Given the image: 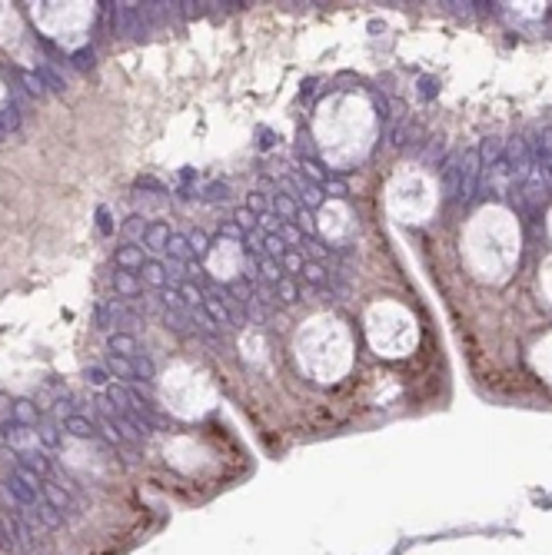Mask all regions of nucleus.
<instances>
[{"instance_id": "1", "label": "nucleus", "mask_w": 552, "mask_h": 555, "mask_svg": "<svg viewBox=\"0 0 552 555\" xmlns=\"http://www.w3.org/2000/svg\"><path fill=\"white\" fill-rule=\"evenodd\" d=\"M4 442L11 446V453H13V455L34 453V449H40L37 426H20V422H7V426H4Z\"/></svg>"}, {"instance_id": "2", "label": "nucleus", "mask_w": 552, "mask_h": 555, "mask_svg": "<svg viewBox=\"0 0 552 555\" xmlns=\"http://www.w3.org/2000/svg\"><path fill=\"white\" fill-rule=\"evenodd\" d=\"M40 495H44V502L53 505L57 512H60L63 519H74L77 516V502H74V495L63 489L57 479H44V486H40Z\"/></svg>"}, {"instance_id": "3", "label": "nucleus", "mask_w": 552, "mask_h": 555, "mask_svg": "<svg viewBox=\"0 0 552 555\" xmlns=\"http://www.w3.org/2000/svg\"><path fill=\"white\" fill-rule=\"evenodd\" d=\"M287 177L296 187V203H306V206H320L323 203V187H316L313 180H306L300 170H289Z\"/></svg>"}, {"instance_id": "4", "label": "nucleus", "mask_w": 552, "mask_h": 555, "mask_svg": "<svg viewBox=\"0 0 552 555\" xmlns=\"http://www.w3.org/2000/svg\"><path fill=\"white\" fill-rule=\"evenodd\" d=\"M140 283H143V286H150V290H166V286H170V276H166V266H164V260H157V256H150V260H147V263L140 266Z\"/></svg>"}, {"instance_id": "5", "label": "nucleus", "mask_w": 552, "mask_h": 555, "mask_svg": "<svg viewBox=\"0 0 552 555\" xmlns=\"http://www.w3.org/2000/svg\"><path fill=\"white\" fill-rule=\"evenodd\" d=\"M150 256H143V246L140 243H124V246H117L113 253V263L117 269H130V273H140V266L147 263Z\"/></svg>"}, {"instance_id": "6", "label": "nucleus", "mask_w": 552, "mask_h": 555, "mask_svg": "<svg viewBox=\"0 0 552 555\" xmlns=\"http://www.w3.org/2000/svg\"><path fill=\"white\" fill-rule=\"evenodd\" d=\"M170 236H173V229L166 227L164 220H150V227H147V236H143V250L150 253H166V243H170Z\"/></svg>"}, {"instance_id": "7", "label": "nucleus", "mask_w": 552, "mask_h": 555, "mask_svg": "<svg viewBox=\"0 0 552 555\" xmlns=\"http://www.w3.org/2000/svg\"><path fill=\"white\" fill-rule=\"evenodd\" d=\"M44 413L34 399H13L11 403V422H20V426H37Z\"/></svg>"}, {"instance_id": "8", "label": "nucleus", "mask_w": 552, "mask_h": 555, "mask_svg": "<svg viewBox=\"0 0 552 555\" xmlns=\"http://www.w3.org/2000/svg\"><path fill=\"white\" fill-rule=\"evenodd\" d=\"M60 429L67 432V436H74V439H97V422L87 419V416H80V413H74V416L63 419Z\"/></svg>"}, {"instance_id": "9", "label": "nucleus", "mask_w": 552, "mask_h": 555, "mask_svg": "<svg viewBox=\"0 0 552 555\" xmlns=\"http://www.w3.org/2000/svg\"><path fill=\"white\" fill-rule=\"evenodd\" d=\"M60 422H53L51 416H44L37 422V439H40V449H47V453H57L60 449V442H63V436H60Z\"/></svg>"}, {"instance_id": "10", "label": "nucleus", "mask_w": 552, "mask_h": 555, "mask_svg": "<svg viewBox=\"0 0 552 555\" xmlns=\"http://www.w3.org/2000/svg\"><path fill=\"white\" fill-rule=\"evenodd\" d=\"M113 290H117V296H124V300H133V296L143 293V283H140L137 273H130V269H117V273H113Z\"/></svg>"}, {"instance_id": "11", "label": "nucleus", "mask_w": 552, "mask_h": 555, "mask_svg": "<svg viewBox=\"0 0 552 555\" xmlns=\"http://www.w3.org/2000/svg\"><path fill=\"white\" fill-rule=\"evenodd\" d=\"M107 349H110L113 356H126V359H133V356L140 353V342L133 333H110L107 336Z\"/></svg>"}, {"instance_id": "12", "label": "nucleus", "mask_w": 552, "mask_h": 555, "mask_svg": "<svg viewBox=\"0 0 552 555\" xmlns=\"http://www.w3.org/2000/svg\"><path fill=\"white\" fill-rule=\"evenodd\" d=\"M270 210H273V213L280 216L283 223H293V220H296V213H300V203L293 200V196H287V193H280V189H276L273 196H270Z\"/></svg>"}, {"instance_id": "13", "label": "nucleus", "mask_w": 552, "mask_h": 555, "mask_svg": "<svg viewBox=\"0 0 552 555\" xmlns=\"http://www.w3.org/2000/svg\"><path fill=\"white\" fill-rule=\"evenodd\" d=\"M103 369L110 373V376H117L120 382H137V373H133V359H126V356H107V363H103Z\"/></svg>"}, {"instance_id": "14", "label": "nucleus", "mask_w": 552, "mask_h": 555, "mask_svg": "<svg viewBox=\"0 0 552 555\" xmlns=\"http://www.w3.org/2000/svg\"><path fill=\"white\" fill-rule=\"evenodd\" d=\"M103 399L113 406V409H133V396H130V386H124V382H110L107 389H103Z\"/></svg>"}, {"instance_id": "15", "label": "nucleus", "mask_w": 552, "mask_h": 555, "mask_svg": "<svg viewBox=\"0 0 552 555\" xmlns=\"http://www.w3.org/2000/svg\"><path fill=\"white\" fill-rule=\"evenodd\" d=\"M164 256H170V260H180V263H190V260H197V256H193V250H190L187 233H173V236H170V243H166V253H164Z\"/></svg>"}, {"instance_id": "16", "label": "nucleus", "mask_w": 552, "mask_h": 555, "mask_svg": "<svg viewBox=\"0 0 552 555\" xmlns=\"http://www.w3.org/2000/svg\"><path fill=\"white\" fill-rule=\"evenodd\" d=\"M256 269H260V283H266V286H276L280 279L287 276L280 260H273V256H260V260H256Z\"/></svg>"}, {"instance_id": "17", "label": "nucleus", "mask_w": 552, "mask_h": 555, "mask_svg": "<svg viewBox=\"0 0 552 555\" xmlns=\"http://www.w3.org/2000/svg\"><path fill=\"white\" fill-rule=\"evenodd\" d=\"M310 286H320V290H329V273L323 263H316V260H306L303 263V273H300Z\"/></svg>"}, {"instance_id": "18", "label": "nucleus", "mask_w": 552, "mask_h": 555, "mask_svg": "<svg viewBox=\"0 0 552 555\" xmlns=\"http://www.w3.org/2000/svg\"><path fill=\"white\" fill-rule=\"evenodd\" d=\"M147 220L143 216H126L124 220V227H120V233H124V240L126 243H143V236H147Z\"/></svg>"}, {"instance_id": "19", "label": "nucleus", "mask_w": 552, "mask_h": 555, "mask_svg": "<svg viewBox=\"0 0 552 555\" xmlns=\"http://www.w3.org/2000/svg\"><path fill=\"white\" fill-rule=\"evenodd\" d=\"M180 286V296H183V303H187V309H200L203 303H206V293H203V286H197V283H190V279H183V283H176Z\"/></svg>"}, {"instance_id": "20", "label": "nucleus", "mask_w": 552, "mask_h": 555, "mask_svg": "<svg viewBox=\"0 0 552 555\" xmlns=\"http://www.w3.org/2000/svg\"><path fill=\"white\" fill-rule=\"evenodd\" d=\"M273 290H276V300H280L283 306H293L296 300H300V283H296L293 276H283Z\"/></svg>"}, {"instance_id": "21", "label": "nucleus", "mask_w": 552, "mask_h": 555, "mask_svg": "<svg viewBox=\"0 0 552 555\" xmlns=\"http://www.w3.org/2000/svg\"><path fill=\"white\" fill-rule=\"evenodd\" d=\"M133 373H137V382H143V386H150L153 379H157V366H153V359L147 353L133 356Z\"/></svg>"}, {"instance_id": "22", "label": "nucleus", "mask_w": 552, "mask_h": 555, "mask_svg": "<svg viewBox=\"0 0 552 555\" xmlns=\"http://www.w3.org/2000/svg\"><path fill=\"white\" fill-rule=\"evenodd\" d=\"M187 240H190V250H193V256H197V260H203V256L210 253V236H206V229H200V227L190 229Z\"/></svg>"}, {"instance_id": "23", "label": "nucleus", "mask_w": 552, "mask_h": 555, "mask_svg": "<svg viewBox=\"0 0 552 555\" xmlns=\"http://www.w3.org/2000/svg\"><path fill=\"white\" fill-rule=\"evenodd\" d=\"M303 263H306V256H303L300 250H287V253H283V260H280V266H283V273H287V276H300Z\"/></svg>"}, {"instance_id": "24", "label": "nucleus", "mask_w": 552, "mask_h": 555, "mask_svg": "<svg viewBox=\"0 0 552 555\" xmlns=\"http://www.w3.org/2000/svg\"><path fill=\"white\" fill-rule=\"evenodd\" d=\"M20 83H24V90L30 93V97H44V93H47V83H44V76L34 74V70H20Z\"/></svg>"}, {"instance_id": "25", "label": "nucleus", "mask_w": 552, "mask_h": 555, "mask_svg": "<svg viewBox=\"0 0 552 555\" xmlns=\"http://www.w3.org/2000/svg\"><path fill=\"white\" fill-rule=\"evenodd\" d=\"M300 253L306 256V260H316V263H323V260H327V246L316 240V236H303Z\"/></svg>"}, {"instance_id": "26", "label": "nucleus", "mask_w": 552, "mask_h": 555, "mask_svg": "<svg viewBox=\"0 0 552 555\" xmlns=\"http://www.w3.org/2000/svg\"><path fill=\"white\" fill-rule=\"evenodd\" d=\"M276 233H280V240L287 243L289 250H300V243H303V229L296 227V223H280V229H276Z\"/></svg>"}, {"instance_id": "27", "label": "nucleus", "mask_w": 552, "mask_h": 555, "mask_svg": "<svg viewBox=\"0 0 552 555\" xmlns=\"http://www.w3.org/2000/svg\"><path fill=\"white\" fill-rule=\"evenodd\" d=\"M220 240L233 243V246H243V240H247V233L233 223V220H226V223H220Z\"/></svg>"}, {"instance_id": "28", "label": "nucleus", "mask_w": 552, "mask_h": 555, "mask_svg": "<svg viewBox=\"0 0 552 555\" xmlns=\"http://www.w3.org/2000/svg\"><path fill=\"white\" fill-rule=\"evenodd\" d=\"M247 210H253V213L260 216L270 210V193H260V189H253V193H247V203H243Z\"/></svg>"}, {"instance_id": "29", "label": "nucleus", "mask_w": 552, "mask_h": 555, "mask_svg": "<svg viewBox=\"0 0 552 555\" xmlns=\"http://www.w3.org/2000/svg\"><path fill=\"white\" fill-rule=\"evenodd\" d=\"M233 223H237L243 233H250V229H256V213L247 210V206H237V210H233Z\"/></svg>"}, {"instance_id": "30", "label": "nucleus", "mask_w": 552, "mask_h": 555, "mask_svg": "<svg viewBox=\"0 0 552 555\" xmlns=\"http://www.w3.org/2000/svg\"><path fill=\"white\" fill-rule=\"evenodd\" d=\"M287 250H289V246L280 240V233H270V236L263 240V253H266V256H273V260H283V253H287Z\"/></svg>"}, {"instance_id": "31", "label": "nucleus", "mask_w": 552, "mask_h": 555, "mask_svg": "<svg viewBox=\"0 0 552 555\" xmlns=\"http://www.w3.org/2000/svg\"><path fill=\"white\" fill-rule=\"evenodd\" d=\"M280 223H283V220H280L273 210H266V213L256 216V229H260V233H266V236H270V233H276V229H280Z\"/></svg>"}, {"instance_id": "32", "label": "nucleus", "mask_w": 552, "mask_h": 555, "mask_svg": "<svg viewBox=\"0 0 552 555\" xmlns=\"http://www.w3.org/2000/svg\"><path fill=\"white\" fill-rule=\"evenodd\" d=\"M203 203H220V200H230V187L226 183H213V187H206V193H200Z\"/></svg>"}, {"instance_id": "33", "label": "nucleus", "mask_w": 552, "mask_h": 555, "mask_svg": "<svg viewBox=\"0 0 552 555\" xmlns=\"http://www.w3.org/2000/svg\"><path fill=\"white\" fill-rule=\"evenodd\" d=\"M84 376H87V382L90 386H97V389H107V386H110V373H107L103 366H90Z\"/></svg>"}, {"instance_id": "34", "label": "nucleus", "mask_w": 552, "mask_h": 555, "mask_svg": "<svg viewBox=\"0 0 552 555\" xmlns=\"http://www.w3.org/2000/svg\"><path fill=\"white\" fill-rule=\"evenodd\" d=\"M0 126H4V130H7V133H11V130H17V126H20V110H17V107H4V110H0Z\"/></svg>"}, {"instance_id": "35", "label": "nucleus", "mask_w": 552, "mask_h": 555, "mask_svg": "<svg viewBox=\"0 0 552 555\" xmlns=\"http://www.w3.org/2000/svg\"><path fill=\"white\" fill-rule=\"evenodd\" d=\"M90 63H93V51H90V47H84V51L74 53V67H77V70H87Z\"/></svg>"}, {"instance_id": "36", "label": "nucleus", "mask_w": 552, "mask_h": 555, "mask_svg": "<svg viewBox=\"0 0 552 555\" xmlns=\"http://www.w3.org/2000/svg\"><path fill=\"white\" fill-rule=\"evenodd\" d=\"M296 153H300V156H306L303 163H310V160H316V153H313V143H310V137H300V140H296Z\"/></svg>"}, {"instance_id": "37", "label": "nucleus", "mask_w": 552, "mask_h": 555, "mask_svg": "<svg viewBox=\"0 0 552 555\" xmlns=\"http://www.w3.org/2000/svg\"><path fill=\"white\" fill-rule=\"evenodd\" d=\"M323 189H329L333 196H346V187H343L339 180H327V183H323Z\"/></svg>"}, {"instance_id": "38", "label": "nucleus", "mask_w": 552, "mask_h": 555, "mask_svg": "<svg viewBox=\"0 0 552 555\" xmlns=\"http://www.w3.org/2000/svg\"><path fill=\"white\" fill-rule=\"evenodd\" d=\"M4 140H7V130H4V126H0V143H4Z\"/></svg>"}]
</instances>
